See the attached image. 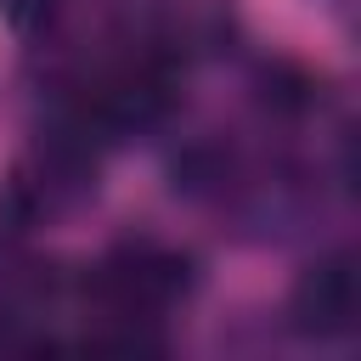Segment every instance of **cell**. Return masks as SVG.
I'll list each match as a JSON object with an SVG mask.
<instances>
[{
    "label": "cell",
    "mask_w": 361,
    "mask_h": 361,
    "mask_svg": "<svg viewBox=\"0 0 361 361\" xmlns=\"http://www.w3.org/2000/svg\"><path fill=\"white\" fill-rule=\"evenodd\" d=\"M299 327L310 333H344L355 322V271L350 259H327L299 282Z\"/></svg>",
    "instance_id": "obj_1"
}]
</instances>
